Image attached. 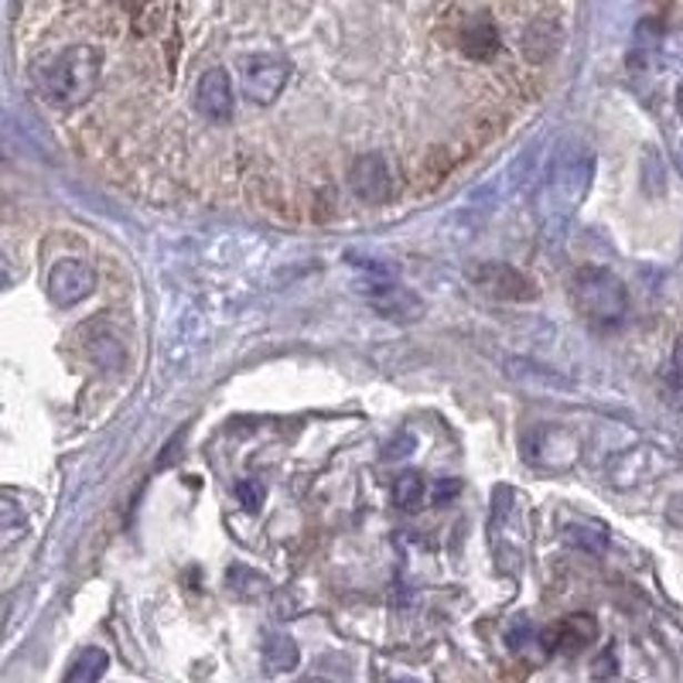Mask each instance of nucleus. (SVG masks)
Masks as SVG:
<instances>
[{
    "label": "nucleus",
    "instance_id": "423d86ee",
    "mask_svg": "<svg viewBox=\"0 0 683 683\" xmlns=\"http://www.w3.org/2000/svg\"><path fill=\"white\" fill-rule=\"evenodd\" d=\"M349 189L359 202L366 205H386L393 199V171L383 154L370 151L359 154L349 164Z\"/></svg>",
    "mask_w": 683,
    "mask_h": 683
},
{
    "label": "nucleus",
    "instance_id": "9d476101",
    "mask_svg": "<svg viewBox=\"0 0 683 683\" xmlns=\"http://www.w3.org/2000/svg\"><path fill=\"white\" fill-rule=\"evenodd\" d=\"M362 294H366L373 311H380L383 318H390V322H418V318L424 314V301L414 291L403 288V284H393L386 278H373Z\"/></svg>",
    "mask_w": 683,
    "mask_h": 683
},
{
    "label": "nucleus",
    "instance_id": "f8f14e48",
    "mask_svg": "<svg viewBox=\"0 0 683 683\" xmlns=\"http://www.w3.org/2000/svg\"><path fill=\"white\" fill-rule=\"evenodd\" d=\"M459 49L465 59L472 62H489L499 56L503 49V34H499V24L489 18V14H472L462 21L459 28Z\"/></svg>",
    "mask_w": 683,
    "mask_h": 683
},
{
    "label": "nucleus",
    "instance_id": "7ed1b4c3",
    "mask_svg": "<svg viewBox=\"0 0 683 683\" xmlns=\"http://www.w3.org/2000/svg\"><path fill=\"white\" fill-rule=\"evenodd\" d=\"M591 168H595V158H591L587 151H561L551 174H546V192H543L546 212L568 215L584 199Z\"/></svg>",
    "mask_w": 683,
    "mask_h": 683
},
{
    "label": "nucleus",
    "instance_id": "5701e85b",
    "mask_svg": "<svg viewBox=\"0 0 683 683\" xmlns=\"http://www.w3.org/2000/svg\"><path fill=\"white\" fill-rule=\"evenodd\" d=\"M530 635H533V632H530V622H526V619H516V625L510 629L506 640H510V646H513V650H523V643L530 640Z\"/></svg>",
    "mask_w": 683,
    "mask_h": 683
},
{
    "label": "nucleus",
    "instance_id": "1a4fd4ad",
    "mask_svg": "<svg viewBox=\"0 0 683 683\" xmlns=\"http://www.w3.org/2000/svg\"><path fill=\"white\" fill-rule=\"evenodd\" d=\"M97 291V270L79 257H66L49 270V298L59 308H72Z\"/></svg>",
    "mask_w": 683,
    "mask_h": 683
},
{
    "label": "nucleus",
    "instance_id": "2eb2a0df",
    "mask_svg": "<svg viewBox=\"0 0 683 683\" xmlns=\"http://www.w3.org/2000/svg\"><path fill=\"white\" fill-rule=\"evenodd\" d=\"M28 536V513L14 495L0 492V551H11Z\"/></svg>",
    "mask_w": 683,
    "mask_h": 683
},
{
    "label": "nucleus",
    "instance_id": "a878e982",
    "mask_svg": "<svg viewBox=\"0 0 683 683\" xmlns=\"http://www.w3.org/2000/svg\"><path fill=\"white\" fill-rule=\"evenodd\" d=\"M11 281V267H8V257L0 253V288H4Z\"/></svg>",
    "mask_w": 683,
    "mask_h": 683
},
{
    "label": "nucleus",
    "instance_id": "20e7f679",
    "mask_svg": "<svg viewBox=\"0 0 683 683\" xmlns=\"http://www.w3.org/2000/svg\"><path fill=\"white\" fill-rule=\"evenodd\" d=\"M288 79H291V66L281 56L260 52V56L240 59V89H243V97L257 107H270L273 100H278L284 93Z\"/></svg>",
    "mask_w": 683,
    "mask_h": 683
},
{
    "label": "nucleus",
    "instance_id": "393cba45",
    "mask_svg": "<svg viewBox=\"0 0 683 683\" xmlns=\"http://www.w3.org/2000/svg\"><path fill=\"white\" fill-rule=\"evenodd\" d=\"M670 370H673V376L683 383V339L676 342V349H673V359H670Z\"/></svg>",
    "mask_w": 683,
    "mask_h": 683
},
{
    "label": "nucleus",
    "instance_id": "39448f33",
    "mask_svg": "<svg viewBox=\"0 0 683 683\" xmlns=\"http://www.w3.org/2000/svg\"><path fill=\"white\" fill-rule=\"evenodd\" d=\"M469 281L495 301H533L536 298V284L513 263H499V260L472 263Z\"/></svg>",
    "mask_w": 683,
    "mask_h": 683
},
{
    "label": "nucleus",
    "instance_id": "f257e3e1",
    "mask_svg": "<svg viewBox=\"0 0 683 683\" xmlns=\"http://www.w3.org/2000/svg\"><path fill=\"white\" fill-rule=\"evenodd\" d=\"M103 79V52L97 44H69L38 72V89L52 107L72 110L97 97Z\"/></svg>",
    "mask_w": 683,
    "mask_h": 683
},
{
    "label": "nucleus",
    "instance_id": "dca6fc26",
    "mask_svg": "<svg viewBox=\"0 0 683 683\" xmlns=\"http://www.w3.org/2000/svg\"><path fill=\"white\" fill-rule=\"evenodd\" d=\"M298 663H301V650L291 635H281V632L267 635V643H263L267 673H291V670H298Z\"/></svg>",
    "mask_w": 683,
    "mask_h": 683
},
{
    "label": "nucleus",
    "instance_id": "6ab92c4d",
    "mask_svg": "<svg viewBox=\"0 0 683 683\" xmlns=\"http://www.w3.org/2000/svg\"><path fill=\"white\" fill-rule=\"evenodd\" d=\"M424 479L418 475V472H406V475H400L396 479V485H393V503L400 506V510H414V506H421V499H424Z\"/></svg>",
    "mask_w": 683,
    "mask_h": 683
},
{
    "label": "nucleus",
    "instance_id": "9b49d317",
    "mask_svg": "<svg viewBox=\"0 0 683 683\" xmlns=\"http://www.w3.org/2000/svg\"><path fill=\"white\" fill-rule=\"evenodd\" d=\"M561 41H564L561 21L554 14H540L526 24L523 38H520V52L530 66H546L561 52Z\"/></svg>",
    "mask_w": 683,
    "mask_h": 683
},
{
    "label": "nucleus",
    "instance_id": "b1692460",
    "mask_svg": "<svg viewBox=\"0 0 683 683\" xmlns=\"http://www.w3.org/2000/svg\"><path fill=\"white\" fill-rule=\"evenodd\" d=\"M666 520H670L673 526H680V530H683V495H673V499H670V506H666Z\"/></svg>",
    "mask_w": 683,
    "mask_h": 683
},
{
    "label": "nucleus",
    "instance_id": "f03ea898",
    "mask_svg": "<svg viewBox=\"0 0 683 683\" xmlns=\"http://www.w3.org/2000/svg\"><path fill=\"white\" fill-rule=\"evenodd\" d=\"M571 301L595 329H615L629 311L625 284L605 267H581L571 281Z\"/></svg>",
    "mask_w": 683,
    "mask_h": 683
},
{
    "label": "nucleus",
    "instance_id": "aec40b11",
    "mask_svg": "<svg viewBox=\"0 0 683 683\" xmlns=\"http://www.w3.org/2000/svg\"><path fill=\"white\" fill-rule=\"evenodd\" d=\"M237 499L247 513H260L263 510V485L253 479H243V482H237Z\"/></svg>",
    "mask_w": 683,
    "mask_h": 683
},
{
    "label": "nucleus",
    "instance_id": "f3484780",
    "mask_svg": "<svg viewBox=\"0 0 683 683\" xmlns=\"http://www.w3.org/2000/svg\"><path fill=\"white\" fill-rule=\"evenodd\" d=\"M107 666H110L107 650L89 646V650H82V653L72 660V666H69V673H66V683H100V676L107 673Z\"/></svg>",
    "mask_w": 683,
    "mask_h": 683
},
{
    "label": "nucleus",
    "instance_id": "ddd939ff",
    "mask_svg": "<svg viewBox=\"0 0 683 683\" xmlns=\"http://www.w3.org/2000/svg\"><path fill=\"white\" fill-rule=\"evenodd\" d=\"M595 632H599V625L591 615H571L543 635V646L551 653H577L595 640Z\"/></svg>",
    "mask_w": 683,
    "mask_h": 683
},
{
    "label": "nucleus",
    "instance_id": "a211bd4d",
    "mask_svg": "<svg viewBox=\"0 0 683 683\" xmlns=\"http://www.w3.org/2000/svg\"><path fill=\"white\" fill-rule=\"evenodd\" d=\"M225 584H230V591H233V595H240V599H260V595H267V587H270L263 574H257V571L243 568V564L225 571Z\"/></svg>",
    "mask_w": 683,
    "mask_h": 683
},
{
    "label": "nucleus",
    "instance_id": "6e6552de",
    "mask_svg": "<svg viewBox=\"0 0 683 683\" xmlns=\"http://www.w3.org/2000/svg\"><path fill=\"white\" fill-rule=\"evenodd\" d=\"M233 107H237V100H233L230 72L219 69V66L205 69L195 82V110H199V117L215 123V127H225L233 120Z\"/></svg>",
    "mask_w": 683,
    "mask_h": 683
},
{
    "label": "nucleus",
    "instance_id": "4468645a",
    "mask_svg": "<svg viewBox=\"0 0 683 683\" xmlns=\"http://www.w3.org/2000/svg\"><path fill=\"white\" fill-rule=\"evenodd\" d=\"M82 342H86V352H89V359L97 362V366H103V370H120L123 366V345L107 325H100V322L89 325L82 332Z\"/></svg>",
    "mask_w": 683,
    "mask_h": 683
},
{
    "label": "nucleus",
    "instance_id": "4be33fe9",
    "mask_svg": "<svg viewBox=\"0 0 683 683\" xmlns=\"http://www.w3.org/2000/svg\"><path fill=\"white\" fill-rule=\"evenodd\" d=\"M459 492H462V482H459V479H441V482H434V489H431V503H434V506H448Z\"/></svg>",
    "mask_w": 683,
    "mask_h": 683
},
{
    "label": "nucleus",
    "instance_id": "bb28decb",
    "mask_svg": "<svg viewBox=\"0 0 683 683\" xmlns=\"http://www.w3.org/2000/svg\"><path fill=\"white\" fill-rule=\"evenodd\" d=\"M676 110H680V117H683V86L676 89Z\"/></svg>",
    "mask_w": 683,
    "mask_h": 683
},
{
    "label": "nucleus",
    "instance_id": "0eeeda50",
    "mask_svg": "<svg viewBox=\"0 0 683 683\" xmlns=\"http://www.w3.org/2000/svg\"><path fill=\"white\" fill-rule=\"evenodd\" d=\"M526 454L533 465H543V469H571L581 454V441L568 431V428H558V424H546V428H536L530 438H526Z\"/></svg>",
    "mask_w": 683,
    "mask_h": 683
},
{
    "label": "nucleus",
    "instance_id": "412c9836",
    "mask_svg": "<svg viewBox=\"0 0 683 683\" xmlns=\"http://www.w3.org/2000/svg\"><path fill=\"white\" fill-rule=\"evenodd\" d=\"M564 540L574 543V546H584V551H602L605 546V536L599 530H587V526H568Z\"/></svg>",
    "mask_w": 683,
    "mask_h": 683
},
{
    "label": "nucleus",
    "instance_id": "cd10ccee",
    "mask_svg": "<svg viewBox=\"0 0 683 683\" xmlns=\"http://www.w3.org/2000/svg\"><path fill=\"white\" fill-rule=\"evenodd\" d=\"M396 683H418V680H396Z\"/></svg>",
    "mask_w": 683,
    "mask_h": 683
}]
</instances>
